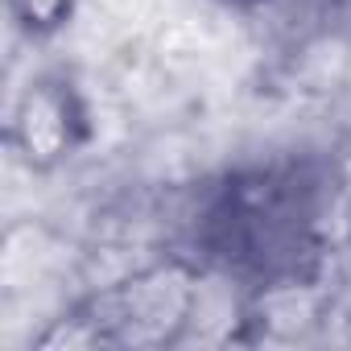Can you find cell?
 Returning a JSON list of instances; mask_svg holds the SVG:
<instances>
[{
    "label": "cell",
    "mask_w": 351,
    "mask_h": 351,
    "mask_svg": "<svg viewBox=\"0 0 351 351\" xmlns=\"http://www.w3.org/2000/svg\"><path fill=\"white\" fill-rule=\"evenodd\" d=\"M9 9L17 17V25L34 38H46L54 29L66 25L71 9H75V0H9Z\"/></svg>",
    "instance_id": "obj_2"
},
{
    "label": "cell",
    "mask_w": 351,
    "mask_h": 351,
    "mask_svg": "<svg viewBox=\"0 0 351 351\" xmlns=\"http://www.w3.org/2000/svg\"><path fill=\"white\" fill-rule=\"evenodd\" d=\"M13 132L25 149L29 161L46 165L54 157H62L75 145V112H71V91H62L58 83H38L25 91L17 116H13Z\"/></svg>",
    "instance_id": "obj_1"
}]
</instances>
